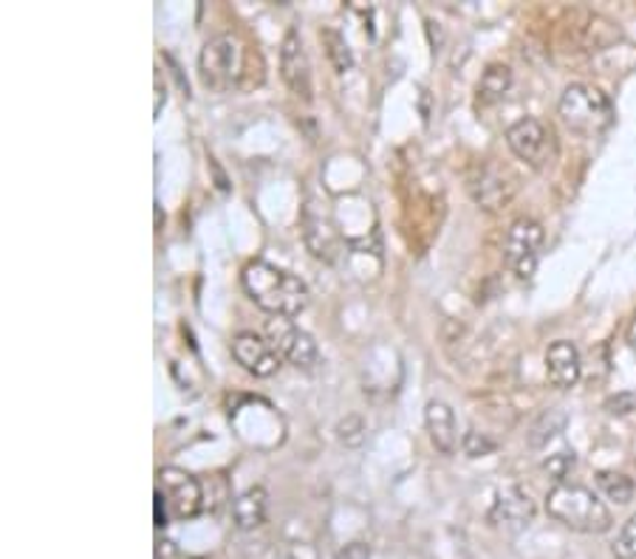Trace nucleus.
Returning <instances> with one entry per match:
<instances>
[{"label":"nucleus","mask_w":636,"mask_h":559,"mask_svg":"<svg viewBox=\"0 0 636 559\" xmlns=\"http://www.w3.org/2000/svg\"><path fill=\"white\" fill-rule=\"evenodd\" d=\"M334 559H371V545L362 543V539H354L345 548H340Z\"/></svg>","instance_id":"26"},{"label":"nucleus","mask_w":636,"mask_h":559,"mask_svg":"<svg viewBox=\"0 0 636 559\" xmlns=\"http://www.w3.org/2000/svg\"><path fill=\"white\" fill-rule=\"evenodd\" d=\"M167 102V88H162V79L156 77V105H153V114H162V105Z\"/></svg>","instance_id":"28"},{"label":"nucleus","mask_w":636,"mask_h":559,"mask_svg":"<svg viewBox=\"0 0 636 559\" xmlns=\"http://www.w3.org/2000/svg\"><path fill=\"white\" fill-rule=\"evenodd\" d=\"M597 486L602 488V495L616 506H628L634 500V481L622 472H597Z\"/></svg>","instance_id":"19"},{"label":"nucleus","mask_w":636,"mask_h":559,"mask_svg":"<svg viewBox=\"0 0 636 559\" xmlns=\"http://www.w3.org/2000/svg\"><path fill=\"white\" fill-rule=\"evenodd\" d=\"M266 506H269L266 488L250 486L232 500V520H236V525L241 531L260 529L266 523Z\"/></svg>","instance_id":"15"},{"label":"nucleus","mask_w":636,"mask_h":559,"mask_svg":"<svg viewBox=\"0 0 636 559\" xmlns=\"http://www.w3.org/2000/svg\"><path fill=\"white\" fill-rule=\"evenodd\" d=\"M565 427V412L563 410H546L544 416L537 418L530 430V444L532 446H544L549 444L551 439H558Z\"/></svg>","instance_id":"20"},{"label":"nucleus","mask_w":636,"mask_h":559,"mask_svg":"<svg viewBox=\"0 0 636 559\" xmlns=\"http://www.w3.org/2000/svg\"><path fill=\"white\" fill-rule=\"evenodd\" d=\"M507 144L521 162H526L530 167H535V170L546 167V164L551 162V156H555L551 134L537 119L516 122V125L507 130Z\"/></svg>","instance_id":"9"},{"label":"nucleus","mask_w":636,"mask_h":559,"mask_svg":"<svg viewBox=\"0 0 636 559\" xmlns=\"http://www.w3.org/2000/svg\"><path fill=\"white\" fill-rule=\"evenodd\" d=\"M461 446H465L467 458H484V455L495 453V441H489L486 435H481V432H475V430L465 432Z\"/></svg>","instance_id":"23"},{"label":"nucleus","mask_w":636,"mask_h":559,"mask_svg":"<svg viewBox=\"0 0 636 559\" xmlns=\"http://www.w3.org/2000/svg\"><path fill=\"white\" fill-rule=\"evenodd\" d=\"M611 551H614L616 559H636V514H631L628 523L622 525Z\"/></svg>","instance_id":"21"},{"label":"nucleus","mask_w":636,"mask_h":559,"mask_svg":"<svg viewBox=\"0 0 636 559\" xmlns=\"http://www.w3.org/2000/svg\"><path fill=\"white\" fill-rule=\"evenodd\" d=\"M509 88H512V68L504 63L486 65V72L481 74L479 79V105H495V102H500L507 97Z\"/></svg>","instance_id":"16"},{"label":"nucleus","mask_w":636,"mask_h":559,"mask_svg":"<svg viewBox=\"0 0 636 559\" xmlns=\"http://www.w3.org/2000/svg\"><path fill=\"white\" fill-rule=\"evenodd\" d=\"M252 54L238 46L236 37L221 35L213 37L204 43L199 54V74L201 82L209 91H229V88L246 86V74H250Z\"/></svg>","instance_id":"3"},{"label":"nucleus","mask_w":636,"mask_h":559,"mask_svg":"<svg viewBox=\"0 0 636 559\" xmlns=\"http://www.w3.org/2000/svg\"><path fill=\"white\" fill-rule=\"evenodd\" d=\"M266 340L280 354V359H287L294 368H315L317 359H320V351H317L315 336L308 331H303L294 319L289 317H272L266 322Z\"/></svg>","instance_id":"6"},{"label":"nucleus","mask_w":636,"mask_h":559,"mask_svg":"<svg viewBox=\"0 0 636 559\" xmlns=\"http://www.w3.org/2000/svg\"><path fill=\"white\" fill-rule=\"evenodd\" d=\"M303 234H306V243L311 249V255L320 257L326 263H334L336 257V234L331 232V227L322 218H315L311 213H306L303 218Z\"/></svg>","instance_id":"17"},{"label":"nucleus","mask_w":636,"mask_h":559,"mask_svg":"<svg viewBox=\"0 0 636 559\" xmlns=\"http://www.w3.org/2000/svg\"><path fill=\"white\" fill-rule=\"evenodd\" d=\"M467 190H470L472 201L484 209V213H500L509 201L516 199V178L509 176L507 170H500L495 164H484L479 170L472 173L470 181H467Z\"/></svg>","instance_id":"8"},{"label":"nucleus","mask_w":636,"mask_h":559,"mask_svg":"<svg viewBox=\"0 0 636 559\" xmlns=\"http://www.w3.org/2000/svg\"><path fill=\"white\" fill-rule=\"evenodd\" d=\"M544 246V227L532 218L512 220L504 238V263L521 280H530L537 269V255Z\"/></svg>","instance_id":"5"},{"label":"nucleus","mask_w":636,"mask_h":559,"mask_svg":"<svg viewBox=\"0 0 636 559\" xmlns=\"http://www.w3.org/2000/svg\"><path fill=\"white\" fill-rule=\"evenodd\" d=\"M574 463H577L574 453H558V455H549V460H544V469L551 474V478H555V481L563 483L565 474L574 469Z\"/></svg>","instance_id":"24"},{"label":"nucleus","mask_w":636,"mask_h":559,"mask_svg":"<svg viewBox=\"0 0 636 559\" xmlns=\"http://www.w3.org/2000/svg\"><path fill=\"white\" fill-rule=\"evenodd\" d=\"M243 291L258 308L272 317H297L308 308V285L287 269H278L269 261H250L241 271Z\"/></svg>","instance_id":"1"},{"label":"nucleus","mask_w":636,"mask_h":559,"mask_svg":"<svg viewBox=\"0 0 636 559\" xmlns=\"http://www.w3.org/2000/svg\"><path fill=\"white\" fill-rule=\"evenodd\" d=\"M583 365H580V351L574 342L558 340L551 342L546 351V379L551 388L569 390L580 382Z\"/></svg>","instance_id":"13"},{"label":"nucleus","mask_w":636,"mask_h":559,"mask_svg":"<svg viewBox=\"0 0 636 559\" xmlns=\"http://www.w3.org/2000/svg\"><path fill=\"white\" fill-rule=\"evenodd\" d=\"M280 77L289 86V91L301 100H311V63L303 49L301 31L289 29L280 43Z\"/></svg>","instance_id":"10"},{"label":"nucleus","mask_w":636,"mask_h":559,"mask_svg":"<svg viewBox=\"0 0 636 559\" xmlns=\"http://www.w3.org/2000/svg\"><path fill=\"white\" fill-rule=\"evenodd\" d=\"M625 342H628L631 347H636V312L628 322V331H625Z\"/></svg>","instance_id":"29"},{"label":"nucleus","mask_w":636,"mask_h":559,"mask_svg":"<svg viewBox=\"0 0 636 559\" xmlns=\"http://www.w3.org/2000/svg\"><path fill=\"white\" fill-rule=\"evenodd\" d=\"M546 514L558 520L565 529L580 531V534H602L611 529V511L606 503L594 495L592 488L580 483H558L546 495Z\"/></svg>","instance_id":"2"},{"label":"nucleus","mask_w":636,"mask_h":559,"mask_svg":"<svg viewBox=\"0 0 636 559\" xmlns=\"http://www.w3.org/2000/svg\"><path fill=\"white\" fill-rule=\"evenodd\" d=\"M535 520V500L523 488L509 486L498 492L489 511V523L507 531H521Z\"/></svg>","instance_id":"12"},{"label":"nucleus","mask_w":636,"mask_h":559,"mask_svg":"<svg viewBox=\"0 0 636 559\" xmlns=\"http://www.w3.org/2000/svg\"><path fill=\"white\" fill-rule=\"evenodd\" d=\"M320 43L326 49V58L329 63L334 65L336 74L351 72V65H354V58H351V49L345 43V37L340 35L336 29H320Z\"/></svg>","instance_id":"18"},{"label":"nucleus","mask_w":636,"mask_h":559,"mask_svg":"<svg viewBox=\"0 0 636 559\" xmlns=\"http://www.w3.org/2000/svg\"><path fill=\"white\" fill-rule=\"evenodd\" d=\"M156 559H187V554L181 551L179 545L173 543V539H158Z\"/></svg>","instance_id":"27"},{"label":"nucleus","mask_w":636,"mask_h":559,"mask_svg":"<svg viewBox=\"0 0 636 559\" xmlns=\"http://www.w3.org/2000/svg\"><path fill=\"white\" fill-rule=\"evenodd\" d=\"M424 424H428L430 441L436 446L442 455H453L458 449V424H456V412L450 410V404L428 402L424 407Z\"/></svg>","instance_id":"14"},{"label":"nucleus","mask_w":636,"mask_h":559,"mask_svg":"<svg viewBox=\"0 0 636 559\" xmlns=\"http://www.w3.org/2000/svg\"><path fill=\"white\" fill-rule=\"evenodd\" d=\"M336 439L345 446H362L365 444V421L359 416H345L336 424Z\"/></svg>","instance_id":"22"},{"label":"nucleus","mask_w":636,"mask_h":559,"mask_svg":"<svg viewBox=\"0 0 636 559\" xmlns=\"http://www.w3.org/2000/svg\"><path fill=\"white\" fill-rule=\"evenodd\" d=\"M563 125L577 136H600L614 125V105L600 88L574 82L563 91L558 105Z\"/></svg>","instance_id":"4"},{"label":"nucleus","mask_w":636,"mask_h":559,"mask_svg":"<svg viewBox=\"0 0 636 559\" xmlns=\"http://www.w3.org/2000/svg\"><path fill=\"white\" fill-rule=\"evenodd\" d=\"M232 356L241 365L246 373L258 376V379H266V376H275L280 368V354L269 345V340L258 336V333L243 331L238 333L236 340H232Z\"/></svg>","instance_id":"11"},{"label":"nucleus","mask_w":636,"mask_h":559,"mask_svg":"<svg viewBox=\"0 0 636 559\" xmlns=\"http://www.w3.org/2000/svg\"><path fill=\"white\" fill-rule=\"evenodd\" d=\"M170 506H167V497L162 495L156 488V495H153V525L156 529H167L170 525Z\"/></svg>","instance_id":"25"},{"label":"nucleus","mask_w":636,"mask_h":559,"mask_svg":"<svg viewBox=\"0 0 636 559\" xmlns=\"http://www.w3.org/2000/svg\"><path fill=\"white\" fill-rule=\"evenodd\" d=\"M158 492L167 497L170 514L176 520H193L204 509V492L195 474L185 472L179 467H162L158 469Z\"/></svg>","instance_id":"7"}]
</instances>
